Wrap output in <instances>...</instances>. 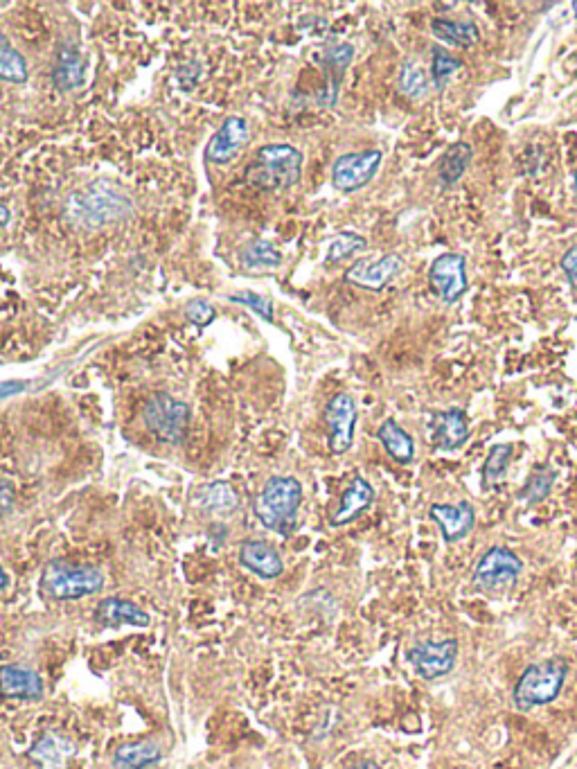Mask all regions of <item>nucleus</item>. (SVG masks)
I'll return each instance as SVG.
<instances>
[{
    "instance_id": "nucleus-1",
    "label": "nucleus",
    "mask_w": 577,
    "mask_h": 769,
    "mask_svg": "<svg viewBox=\"0 0 577 769\" xmlns=\"http://www.w3.org/2000/svg\"><path fill=\"white\" fill-rule=\"evenodd\" d=\"M66 212L73 222L88 228H97L129 217L133 212V201L127 192L118 190L115 185L106 181H95L86 185L84 190L70 194Z\"/></svg>"
},
{
    "instance_id": "nucleus-2",
    "label": "nucleus",
    "mask_w": 577,
    "mask_h": 769,
    "mask_svg": "<svg viewBox=\"0 0 577 769\" xmlns=\"http://www.w3.org/2000/svg\"><path fill=\"white\" fill-rule=\"evenodd\" d=\"M303 503V485L294 476H271L253 501L260 524L278 535H289L296 528L298 510Z\"/></svg>"
},
{
    "instance_id": "nucleus-3",
    "label": "nucleus",
    "mask_w": 577,
    "mask_h": 769,
    "mask_svg": "<svg viewBox=\"0 0 577 769\" xmlns=\"http://www.w3.org/2000/svg\"><path fill=\"white\" fill-rule=\"evenodd\" d=\"M303 174V154L291 145H266L257 149L246 179L262 190L280 192L294 188Z\"/></svg>"
},
{
    "instance_id": "nucleus-4",
    "label": "nucleus",
    "mask_w": 577,
    "mask_h": 769,
    "mask_svg": "<svg viewBox=\"0 0 577 769\" xmlns=\"http://www.w3.org/2000/svg\"><path fill=\"white\" fill-rule=\"evenodd\" d=\"M566 675L568 664L562 657H550L528 666L512 691V700L517 704V709L530 711L535 706L555 702L559 693H562Z\"/></svg>"
},
{
    "instance_id": "nucleus-5",
    "label": "nucleus",
    "mask_w": 577,
    "mask_h": 769,
    "mask_svg": "<svg viewBox=\"0 0 577 769\" xmlns=\"http://www.w3.org/2000/svg\"><path fill=\"white\" fill-rule=\"evenodd\" d=\"M104 573L93 564L52 560L41 573V591L52 600H77L100 594Z\"/></svg>"
},
{
    "instance_id": "nucleus-6",
    "label": "nucleus",
    "mask_w": 577,
    "mask_h": 769,
    "mask_svg": "<svg viewBox=\"0 0 577 769\" xmlns=\"http://www.w3.org/2000/svg\"><path fill=\"white\" fill-rule=\"evenodd\" d=\"M142 422L165 445H181L188 436L190 406L170 393H154L142 406Z\"/></svg>"
},
{
    "instance_id": "nucleus-7",
    "label": "nucleus",
    "mask_w": 577,
    "mask_h": 769,
    "mask_svg": "<svg viewBox=\"0 0 577 769\" xmlns=\"http://www.w3.org/2000/svg\"><path fill=\"white\" fill-rule=\"evenodd\" d=\"M523 573V560L508 546H492L476 562L472 582L483 591H494L512 585Z\"/></svg>"
},
{
    "instance_id": "nucleus-8",
    "label": "nucleus",
    "mask_w": 577,
    "mask_h": 769,
    "mask_svg": "<svg viewBox=\"0 0 577 769\" xmlns=\"http://www.w3.org/2000/svg\"><path fill=\"white\" fill-rule=\"evenodd\" d=\"M426 280L433 294H436L442 303L454 305L465 296L469 289L467 278V260L463 253H442L431 262L429 271H426Z\"/></svg>"
},
{
    "instance_id": "nucleus-9",
    "label": "nucleus",
    "mask_w": 577,
    "mask_h": 769,
    "mask_svg": "<svg viewBox=\"0 0 577 769\" xmlns=\"http://www.w3.org/2000/svg\"><path fill=\"white\" fill-rule=\"evenodd\" d=\"M325 429L327 445L334 456L350 452L354 443V429H357V402L348 393L334 395L325 406Z\"/></svg>"
},
{
    "instance_id": "nucleus-10",
    "label": "nucleus",
    "mask_w": 577,
    "mask_h": 769,
    "mask_svg": "<svg viewBox=\"0 0 577 769\" xmlns=\"http://www.w3.org/2000/svg\"><path fill=\"white\" fill-rule=\"evenodd\" d=\"M384 154L379 149H366V152H352L336 158L332 167V185L339 192H357L375 179L379 172Z\"/></svg>"
},
{
    "instance_id": "nucleus-11",
    "label": "nucleus",
    "mask_w": 577,
    "mask_h": 769,
    "mask_svg": "<svg viewBox=\"0 0 577 769\" xmlns=\"http://www.w3.org/2000/svg\"><path fill=\"white\" fill-rule=\"evenodd\" d=\"M458 659V639L442 641H422L411 650V664L415 673L426 682L447 677L456 668Z\"/></svg>"
},
{
    "instance_id": "nucleus-12",
    "label": "nucleus",
    "mask_w": 577,
    "mask_h": 769,
    "mask_svg": "<svg viewBox=\"0 0 577 769\" xmlns=\"http://www.w3.org/2000/svg\"><path fill=\"white\" fill-rule=\"evenodd\" d=\"M404 271V258L397 253H386L379 260H363L352 264L345 271V282L368 291H384L390 280H395Z\"/></svg>"
},
{
    "instance_id": "nucleus-13",
    "label": "nucleus",
    "mask_w": 577,
    "mask_h": 769,
    "mask_svg": "<svg viewBox=\"0 0 577 769\" xmlns=\"http://www.w3.org/2000/svg\"><path fill=\"white\" fill-rule=\"evenodd\" d=\"M469 440V415L465 409H447L431 415L429 443L438 452H456Z\"/></svg>"
},
{
    "instance_id": "nucleus-14",
    "label": "nucleus",
    "mask_w": 577,
    "mask_h": 769,
    "mask_svg": "<svg viewBox=\"0 0 577 769\" xmlns=\"http://www.w3.org/2000/svg\"><path fill=\"white\" fill-rule=\"evenodd\" d=\"M429 515L438 524L442 539L447 544H456L460 539H465L476 526V510L465 499L454 503V506L451 503H433Z\"/></svg>"
},
{
    "instance_id": "nucleus-15",
    "label": "nucleus",
    "mask_w": 577,
    "mask_h": 769,
    "mask_svg": "<svg viewBox=\"0 0 577 769\" xmlns=\"http://www.w3.org/2000/svg\"><path fill=\"white\" fill-rule=\"evenodd\" d=\"M248 140V122L244 118H228L224 125L217 129V134L210 138L206 147V158L215 165H226L242 152V147Z\"/></svg>"
},
{
    "instance_id": "nucleus-16",
    "label": "nucleus",
    "mask_w": 577,
    "mask_h": 769,
    "mask_svg": "<svg viewBox=\"0 0 577 769\" xmlns=\"http://www.w3.org/2000/svg\"><path fill=\"white\" fill-rule=\"evenodd\" d=\"M77 754V745L61 733L48 731L28 749V758L39 769H68Z\"/></svg>"
},
{
    "instance_id": "nucleus-17",
    "label": "nucleus",
    "mask_w": 577,
    "mask_h": 769,
    "mask_svg": "<svg viewBox=\"0 0 577 769\" xmlns=\"http://www.w3.org/2000/svg\"><path fill=\"white\" fill-rule=\"evenodd\" d=\"M0 697H5V700H41L43 679L37 670L28 666H0Z\"/></svg>"
},
{
    "instance_id": "nucleus-18",
    "label": "nucleus",
    "mask_w": 577,
    "mask_h": 769,
    "mask_svg": "<svg viewBox=\"0 0 577 769\" xmlns=\"http://www.w3.org/2000/svg\"><path fill=\"white\" fill-rule=\"evenodd\" d=\"M372 503H375V488L363 476H354L348 490L343 492L339 508L332 512L330 524L336 528L348 526L354 519H359Z\"/></svg>"
},
{
    "instance_id": "nucleus-19",
    "label": "nucleus",
    "mask_w": 577,
    "mask_h": 769,
    "mask_svg": "<svg viewBox=\"0 0 577 769\" xmlns=\"http://www.w3.org/2000/svg\"><path fill=\"white\" fill-rule=\"evenodd\" d=\"M239 564L264 580L278 578L284 571L280 553L266 542H257V539H248L239 548Z\"/></svg>"
},
{
    "instance_id": "nucleus-20",
    "label": "nucleus",
    "mask_w": 577,
    "mask_h": 769,
    "mask_svg": "<svg viewBox=\"0 0 577 769\" xmlns=\"http://www.w3.org/2000/svg\"><path fill=\"white\" fill-rule=\"evenodd\" d=\"M97 621L106 627H122V625H136V627H147L152 623V618L145 612V609L138 607L136 603L124 598H106L95 609Z\"/></svg>"
},
{
    "instance_id": "nucleus-21",
    "label": "nucleus",
    "mask_w": 577,
    "mask_h": 769,
    "mask_svg": "<svg viewBox=\"0 0 577 769\" xmlns=\"http://www.w3.org/2000/svg\"><path fill=\"white\" fill-rule=\"evenodd\" d=\"M472 161H474V147L472 145L463 143V140L449 145L436 165V176H438L442 188H454V185H458L460 179H463V176L467 174Z\"/></svg>"
},
{
    "instance_id": "nucleus-22",
    "label": "nucleus",
    "mask_w": 577,
    "mask_h": 769,
    "mask_svg": "<svg viewBox=\"0 0 577 769\" xmlns=\"http://www.w3.org/2000/svg\"><path fill=\"white\" fill-rule=\"evenodd\" d=\"M379 443L384 445L386 454L393 458L399 465H411L415 458V443L402 424H397V420L388 418L381 422V427L377 431Z\"/></svg>"
},
{
    "instance_id": "nucleus-23",
    "label": "nucleus",
    "mask_w": 577,
    "mask_h": 769,
    "mask_svg": "<svg viewBox=\"0 0 577 769\" xmlns=\"http://www.w3.org/2000/svg\"><path fill=\"white\" fill-rule=\"evenodd\" d=\"M52 82L59 91H73L84 82V59L75 46H59L55 68H52Z\"/></svg>"
},
{
    "instance_id": "nucleus-24",
    "label": "nucleus",
    "mask_w": 577,
    "mask_h": 769,
    "mask_svg": "<svg viewBox=\"0 0 577 769\" xmlns=\"http://www.w3.org/2000/svg\"><path fill=\"white\" fill-rule=\"evenodd\" d=\"M163 758L161 747L154 740H140V742H127L115 749L113 765L118 769H147L156 765Z\"/></svg>"
},
{
    "instance_id": "nucleus-25",
    "label": "nucleus",
    "mask_w": 577,
    "mask_h": 769,
    "mask_svg": "<svg viewBox=\"0 0 577 769\" xmlns=\"http://www.w3.org/2000/svg\"><path fill=\"white\" fill-rule=\"evenodd\" d=\"M194 503H197L201 510L228 515V512L237 510L239 499H237V492L233 490V485L226 481H212L208 485H203V488L194 494Z\"/></svg>"
},
{
    "instance_id": "nucleus-26",
    "label": "nucleus",
    "mask_w": 577,
    "mask_h": 769,
    "mask_svg": "<svg viewBox=\"0 0 577 769\" xmlns=\"http://www.w3.org/2000/svg\"><path fill=\"white\" fill-rule=\"evenodd\" d=\"M354 57V50L348 43H341V46H334L327 50L325 55V64H327V73H330V79L323 88V104H336V97H339V84L348 70L350 61Z\"/></svg>"
},
{
    "instance_id": "nucleus-27",
    "label": "nucleus",
    "mask_w": 577,
    "mask_h": 769,
    "mask_svg": "<svg viewBox=\"0 0 577 769\" xmlns=\"http://www.w3.org/2000/svg\"><path fill=\"white\" fill-rule=\"evenodd\" d=\"M431 32L447 46L456 48H472L481 39V32L474 23L469 21H451V19H433Z\"/></svg>"
},
{
    "instance_id": "nucleus-28",
    "label": "nucleus",
    "mask_w": 577,
    "mask_h": 769,
    "mask_svg": "<svg viewBox=\"0 0 577 769\" xmlns=\"http://www.w3.org/2000/svg\"><path fill=\"white\" fill-rule=\"evenodd\" d=\"M514 456V447L510 443H496L487 452V461L483 465V490H499L505 476H508L510 463Z\"/></svg>"
},
{
    "instance_id": "nucleus-29",
    "label": "nucleus",
    "mask_w": 577,
    "mask_h": 769,
    "mask_svg": "<svg viewBox=\"0 0 577 769\" xmlns=\"http://www.w3.org/2000/svg\"><path fill=\"white\" fill-rule=\"evenodd\" d=\"M557 481V470L550 465H537L535 470L530 472V476L523 483V488L519 490V501L523 506H537L544 499H548L550 490Z\"/></svg>"
},
{
    "instance_id": "nucleus-30",
    "label": "nucleus",
    "mask_w": 577,
    "mask_h": 769,
    "mask_svg": "<svg viewBox=\"0 0 577 769\" xmlns=\"http://www.w3.org/2000/svg\"><path fill=\"white\" fill-rule=\"evenodd\" d=\"M0 79L12 84L28 82V61L5 34H0Z\"/></svg>"
},
{
    "instance_id": "nucleus-31",
    "label": "nucleus",
    "mask_w": 577,
    "mask_h": 769,
    "mask_svg": "<svg viewBox=\"0 0 577 769\" xmlns=\"http://www.w3.org/2000/svg\"><path fill=\"white\" fill-rule=\"evenodd\" d=\"M397 86L399 91H402V95H406L408 100H415V102L429 95V79H426L424 68L413 59H406L402 68H399Z\"/></svg>"
},
{
    "instance_id": "nucleus-32",
    "label": "nucleus",
    "mask_w": 577,
    "mask_h": 769,
    "mask_svg": "<svg viewBox=\"0 0 577 769\" xmlns=\"http://www.w3.org/2000/svg\"><path fill=\"white\" fill-rule=\"evenodd\" d=\"M460 66H463V61L451 55L447 48H442V46L433 48V52H431V79H433V86H436L438 91H442V88L449 84V79L458 73Z\"/></svg>"
},
{
    "instance_id": "nucleus-33",
    "label": "nucleus",
    "mask_w": 577,
    "mask_h": 769,
    "mask_svg": "<svg viewBox=\"0 0 577 769\" xmlns=\"http://www.w3.org/2000/svg\"><path fill=\"white\" fill-rule=\"evenodd\" d=\"M368 246L366 237H361L357 233H350V231H343L339 233L332 240L330 244V251H327V262H341V260H348L352 258L354 253L363 251Z\"/></svg>"
},
{
    "instance_id": "nucleus-34",
    "label": "nucleus",
    "mask_w": 577,
    "mask_h": 769,
    "mask_svg": "<svg viewBox=\"0 0 577 769\" xmlns=\"http://www.w3.org/2000/svg\"><path fill=\"white\" fill-rule=\"evenodd\" d=\"M244 260L248 267H278L282 262V255L280 251H275L269 242L257 240L246 249Z\"/></svg>"
},
{
    "instance_id": "nucleus-35",
    "label": "nucleus",
    "mask_w": 577,
    "mask_h": 769,
    "mask_svg": "<svg viewBox=\"0 0 577 769\" xmlns=\"http://www.w3.org/2000/svg\"><path fill=\"white\" fill-rule=\"evenodd\" d=\"M230 300H235V303H242V305H248L251 309H255L257 314L264 316L266 321H273V309H271V303L262 296L257 294H251V291H244V294H235L230 296Z\"/></svg>"
},
{
    "instance_id": "nucleus-36",
    "label": "nucleus",
    "mask_w": 577,
    "mask_h": 769,
    "mask_svg": "<svg viewBox=\"0 0 577 769\" xmlns=\"http://www.w3.org/2000/svg\"><path fill=\"white\" fill-rule=\"evenodd\" d=\"M188 318L197 325H208L215 318V309L206 300H192L188 305Z\"/></svg>"
},
{
    "instance_id": "nucleus-37",
    "label": "nucleus",
    "mask_w": 577,
    "mask_h": 769,
    "mask_svg": "<svg viewBox=\"0 0 577 769\" xmlns=\"http://www.w3.org/2000/svg\"><path fill=\"white\" fill-rule=\"evenodd\" d=\"M559 269L564 271V276L568 278V282H571L573 287H577V244L571 246L564 255H562V262H559Z\"/></svg>"
},
{
    "instance_id": "nucleus-38",
    "label": "nucleus",
    "mask_w": 577,
    "mask_h": 769,
    "mask_svg": "<svg viewBox=\"0 0 577 769\" xmlns=\"http://www.w3.org/2000/svg\"><path fill=\"white\" fill-rule=\"evenodd\" d=\"M25 388H28V382H0V402L12 395H19Z\"/></svg>"
},
{
    "instance_id": "nucleus-39",
    "label": "nucleus",
    "mask_w": 577,
    "mask_h": 769,
    "mask_svg": "<svg viewBox=\"0 0 577 769\" xmlns=\"http://www.w3.org/2000/svg\"><path fill=\"white\" fill-rule=\"evenodd\" d=\"M12 506V488L10 485H0V515Z\"/></svg>"
},
{
    "instance_id": "nucleus-40",
    "label": "nucleus",
    "mask_w": 577,
    "mask_h": 769,
    "mask_svg": "<svg viewBox=\"0 0 577 769\" xmlns=\"http://www.w3.org/2000/svg\"><path fill=\"white\" fill-rule=\"evenodd\" d=\"M7 585H10V576H7V571L0 567V589H5Z\"/></svg>"
},
{
    "instance_id": "nucleus-41",
    "label": "nucleus",
    "mask_w": 577,
    "mask_h": 769,
    "mask_svg": "<svg viewBox=\"0 0 577 769\" xmlns=\"http://www.w3.org/2000/svg\"><path fill=\"white\" fill-rule=\"evenodd\" d=\"M352 769H381L377 763H372V760H363V763H359L357 767H352Z\"/></svg>"
},
{
    "instance_id": "nucleus-42",
    "label": "nucleus",
    "mask_w": 577,
    "mask_h": 769,
    "mask_svg": "<svg viewBox=\"0 0 577 769\" xmlns=\"http://www.w3.org/2000/svg\"><path fill=\"white\" fill-rule=\"evenodd\" d=\"M7 222H10V210L0 206V226H5Z\"/></svg>"
},
{
    "instance_id": "nucleus-43",
    "label": "nucleus",
    "mask_w": 577,
    "mask_h": 769,
    "mask_svg": "<svg viewBox=\"0 0 577 769\" xmlns=\"http://www.w3.org/2000/svg\"><path fill=\"white\" fill-rule=\"evenodd\" d=\"M575 192H577V172H575Z\"/></svg>"
}]
</instances>
